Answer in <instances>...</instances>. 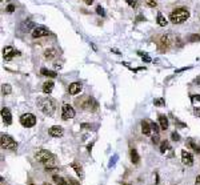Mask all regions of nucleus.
Returning <instances> with one entry per match:
<instances>
[{
	"label": "nucleus",
	"instance_id": "nucleus-1",
	"mask_svg": "<svg viewBox=\"0 0 200 185\" xmlns=\"http://www.w3.org/2000/svg\"><path fill=\"white\" fill-rule=\"evenodd\" d=\"M35 160L40 164H43V165H45V168L47 167H53L56 164L55 154H52L51 152H48V150H45V149L38 150V152L35 153Z\"/></svg>",
	"mask_w": 200,
	"mask_h": 185
},
{
	"label": "nucleus",
	"instance_id": "nucleus-2",
	"mask_svg": "<svg viewBox=\"0 0 200 185\" xmlns=\"http://www.w3.org/2000/svg\"><path fill=\"white\" fill-rule=\"evenodd\" d=\"M38 105L40 111L47 116H52L56 109V101L51 97H44V99L38 100Z\"/></svg>",
	"mask_w": 200,
	"mask_h": 185
},
{
	"label": "nucleus",
	"instance_id": "nucleus-3",
	"mask_svg": "<svg viewBox=\"0 0 200 185\" xmlns=\"http://www.w3.org/2000/svg\"><path fill=\"white\" fill-rule=\"evenodd\" d=\"M189 18V11L187 8H176L169 15V19L173 24H182Z\"/></svg>",
	"mask_w": 200,
	"mask_h": 185
},
{
	"label": "nucleus",
	"instance_id": "nucleus-4",
	"mask_svg": "<svg viewBox=\"0 0 200 185\" xmlns=\"http://www.w3.org/2000/svg\"><path fill=\"white\" fill-rule=\"evenodd\" d=\"M0 143H2V148L3 149H8V150H15L18 148V143L12 139V136L9 134L3 133L2 139H0Z\"/></svg>",
	"mask_w": 200,
	"mask_h": 185
},
{
	"label": "nucleus",
	"instance_id": "nucleus-5",
	"mask_svg": "<svg viewBox=\"0 0 200 185\" xmlns=\"http://www.w3.org/2000/svg\"><path fill=\"white\" fill-rule=\"evenodd\" d=\"M20 124L25 128H31L36 124V117L32 113H24L20 116Z\"/></svg>",
	"mask_w": 200,
	"mask_h": 185
},
{
	"label": "nucleus",
	"instance_id": "nucleus-6",
	"mask_svg": "<svg viewBox=\"0 0 200 185\" xmlns=\"http://www.w3.org/2000/svg\"><path fill=\"white\" fill-rule=\"evenodd\" d=\"M32 38L33 39H39V38H43V36H48L49 35V29L44 25H38L33 28V31L31 32Z\"/></svg>",
	"mask_w": 200,
	"mask_h": 185
},
{
	"label": "nucleus",
	"instance_id": "nucleus-7",
	"mask_svg": "<svg viewBox=\"0 0 200 185\" xmlns=\"http://www.w3.org/2000/svg\"><path fill=\"white\" fill-rule=\"evenodd\" d=\"M62 117L63 120H71L75 117V109L69 104H63L62 107Z\"/></svg>",
	"mask_w": 200,
	"mask_h": 185
},
{
	"label": "nucleus",
	"instance_id": "nucleus-8",
	"mask_svg": "<svg viewBox=\"0 0 200 185\" xmlns=\"http://www.w3.org/2000/svg\"><path fill=\"white\" fill-rule=\"evenodd\" d=\"M172 36L171 35H164L160 38V41H159V49L160 51H167V49L169 48V45H171L172 41Z\"/></svg>",
	"mask_w": 200,
	"mask_h": 185
},
{
	"label": "nucleus",
	"instance_id": "nucleus-9",
	"mask_svg": "<svg viewBox=\"0 0 200 185\" xmlns=\"http://www.w3.org/2000/svg\"><path fill=\"white\" fill-rule=\"evenodd\" d=\"M160 152H162V154H164L165 157H173V149L169 145L168 141H162V144H160Z\"/></svg>",
	"mask_w": 200,
	"mask_h": 185
},
{
	"label": "nucleus",
	"instance_id": "nucleus-10",
	"mask_svg": "<svg viewBox=\"0 0 200 185\" xmlns=\"http://www.w3.org/2000/svg\"><path fill=\"white\" fill-rule=\"evenodd\" d=\"M182 161L183 164L187 167H192L193 165V156L189 152H187L185 149L182 150Z\"/></svg>",
	"mask_w": 200,
	"mask_h": 185
},
{
	"label": "nucleus",
	"instance_id": "nucleus-11",
	"mask_svg": "<svg viewBox=\"0 0 200 185\" xmlns=\"http://www.w3.org/2000/svg\"><path fill=\"white\" fill-rule=\"evenodd\" d=\"M35 23L31 21V20H24V21H22V24H20V31L22 32H31L33 31V28H35Z\"/></svg>",
	"mask_w": 200,
	"mask_h": 185
},
{
	"label": "nucleus",
	"instance_id": "nucleus-12",
	"mask_svg": "<svg viewBox=\"0 0 200 185\" xmlns=\"http://www.w3.org/2000/svg\"><path fill=\"white\" fill-rule=\"evenodd\" d=\"M82 89H83V84L79 81H75V83L69 84L68 92H69V95H78V93L82 92Z\"/></svg>",
	"mask_w": 200,
	"mask_h": 185
},
{
	"label": "nucleus",
	"instance_id": "nucleus-13",
	"mask_svg": "<svg viewBox=\"0 0 200 185\" xmlns=\"http://www.w3.org/2000/svg\"><path fill=\"white\" fill-rule=\"evenodd\" d=\"M16 55H19V52L15 51L12 47H5V48L3 49V56H4L5 60H11L13 56H16Z\"/></svg>",
	"mask_w": 200,
	"mask_h": 185
},
{
	"label": "nucleus",
	"instance_id": "nucleus-14",
	"mask_svg": "<svg viewBox=\"0 0 200 185\" xmlns=\"http://www.w3.org/2000/svg\"><path fill=\"white\" fill-rule=\"evenodd\" d=\"M2 117H3V121H4L5 125H9L12 123V115L8 108H2Z\"/></svg>",
	"mask_w": 200,
	"mask_h": 185
},
{
	"label": "nucleus",
	"instance_id": "nucleus-15",
	"mask_svg": "<svg viewBox=\"0 0 200 185\" xmlns=\"http://www.w3.org/2000/svg\"><path fill=\"white\" fill-rule=\"evenodd\" d=\"M48 133H49V136H52V137H60V136H63V128L62 127H59V125H53L49 128V130H48Z\"/></svg>",
	"mask_w": 200,
	"mask_h": 185
},
{
	"label": "nucleus",
	"instance_id": "nucleus-16",
	"mask_svg": "<svg viewBox=\"0 0 200 185\" xmlns=\"http://www.w3.org/2000/svg\"><path fill=\"white\" fill-rule=\"evenodd\" d=\"M151 130H152V125L147 121V120H143L142 121V132L144 133L145 136H149V134H151Z\"/></svg>",
	"mask_w": 200,
	"mask_h": 185
},
{
	"label": "nucleus",
	"instance_id": "nucleus-17",
	"mask_svg": "<svg viewBox=\"0 0 200 185\" xmlns=\"http://www.w3.org/2000/svg\"><path fill=\"white\" fill-rule=\"evenodd\" d=\"M56 56H58V51H56L55 48H48L44 51V58L47 60H52V59H55Z\"/></svg>",
	"mask_w": 200,
	"mask_h": 185
},
{
	"label": "nucleus",
	"instance_id": "nucleus-18",
	"mask_svg": "<svg viewBox=\"0 0 200 185\" xmlns=\"http://www.w3.org/2000/svg\"><path fill=\"white\" fill-rule=\"evenodd\" d=\"M159 124H160V128L163 130H165L168 128V119H167L165 115H160L159 116Z\"/></svg>",
	"mask_w": 200,
	"mask_h": 185
},
{
	"label": "nucleus",
	"instance_id": "nucleus-19",
	"mask_svg": "<svg viewBox=\"0 0 200 185\" xmlns=\"http://www.w3.org/2000/svg\"><path fill=\"white\" fill-rule=\"evenodd\" d=\"M53 85H55V84H53L52 81H45L44 84H43V92L47 93V95H49V93L53 91Z\"/></svg>",
	"mask_w": 200,
	"mask_h": 185
},
{
	"label": "nucleus",
	"instance_id": "nucleus-20",
	"mask_svg": "<svg viewBox=\"0 0 200 185\" xmlns=\"http://www.w3.org/2000/svg\"><path fill=\"white\" fill-rule=\"evenodd\" d=\"M40 73H42L43 76H47V77H56V76H58V73H56L55 71L47 69V68H42V69H40Z\"/></svg>",
	"mask_w": 200,
	"mask_h": 185
},
{
	"label": "nucleus",
	"instance_id": "nucleus-21",
	"mask_svg": "<svg viewBox=\"0 0 200 185\" xmlns=\"http://www.w3.org/2000/svg\"><path fill=\"white\" fill-rule=\"evenodd\" d=\"M71 168H72V169H75L76 174H78L80 179H83V177H84V172H83V169H82V167H80V165H78L76 163H72L71 164Z\"/></svg>",
	"mask_w": 200,
	"mask_h": 185
},
{
	"label": "nucleus",
	"instance_id": "nucleus-22",
	"mask_svg": "<svg viewBox=\"0 0 200 185\" xmlns=\"http://www.w3.org/2000/svg\"><path fill=\"white\" fill-rule=\"evenodd\" d=\"M131 160H132V163L133 164H139V161H140V156H139V153H138V150L135 149V148H132L131 149Z\"/></svg>",
	"mask_w": 200,
	"mask_h": 185
},
{
	"label": "nucleus",
	"instance_id": "nucleus-23",
	"mask_svg": "<svg viewBox=\"0 0 200 185\" xmlns=\"http://www.w3.org/2000/svg\"><path fill=\"white\" fill-rule=\"evenodd\" d=\"M53 180L56 181V184H58V185H71L69 180H65V179L59 177V176H53Z\"/></svg>",
	"mask_w": 200,
	"mask_h": 185
},
{
	"label": "nucleus",
	"instance_id": "nucleus-24",
	"mask_svg": "<svg viewBox=\"0 0 200 185\" xmlns=\"http://www.w3.org/2000/svg\"><path fill=\"white\" fill-rule=\"evenodd\" d=\"M158 24L160 27H165L167 24H168V21H167V19L163 16V13L162 12H159L158 13Z\"/></svg>",
	"mask_w": 200,
	"mask_h": 185
},
{
	"label": "nucleus",
	"instance_id": "nucleus-25",
	"mask_svg": "<svg viewBox=\"0 0 200 185\" xmlns=\"http://www.w3.org/2000/svg\"><path fill=\"white\" fill-rule=\"evenodd\" d=\"M2 92H3V95H9V93L12 92L11 85H9V84H3V87H2Z\"/></svg>",
	"mask_w": 200,
	"mask_h": 185
},
{
	"label": "nucleus",
	"instance_id": "nucleus-26",
	"mask_svg": "<svg viewBox=\"0 0 200 185\" xmlns=\"http://www.w3.org/2000/svg\"><path fill=\"white\" fill-rule=\"evenodd\" d=\"M153 104H155V107H164L165 105V101H164V99H155L153 100Z\"/></svg>",
	"mask_w": 200,
	"mask_h": 185
},
{
	"label": "nucleus",
	"instance_id": "nucleus-27",
	"mask_svg": "<svg viewBox=\"0 0 200 185\" xmlns=\"http://www.w3.org/2000/svg\"><path fill=\"white\" fill-rule=\"evenodd\" d=\"M188 145L189 147H191L192 148V149L193 150H195V152H198V153H200V148H199V145H198V144H195V141H189V143H188Z\"/></svg>",
	"mask_w": 200,
	"mask_h": 185
},
{
	"label": "nucleus",
	"instance_id": "nucleus-28",
	"mask_svg": "<svg viewBox=\"0 0 200 185\" xmlns=\"http://www.w3.org/2000/svg\"><path fill=\"white\" fill-rule=\"evenodd\" d=\"M96 13H98V15H100V16H104V15H105V12H104V9H103L102 5H98V7H96Z\"/></svg>",
	"mask_w": 200,
	"mask_h": 185
},
{
	"label": "nucleus",
	"instance_id": "nucleus-29",
	"mask_svg": "<svg viewBox=\"0 0 200 185\" xmlns=\"http://www.w3.org/2000/svg\"><path fill=\"white\" fill-rule=\"evenodd\" d=\"M139 55H140V58H142L143 60H144V61H147V63H149V61H151V58H149L148 55H144V53H143V52H139Z\"/></svg>",
	"mask_w": 200,
	"mask_h": 185
},
{
	"label": "nucleus",
	"instance_id": "nucleus-30",
	"mask_svg": "<svg viewBox=\"0 0 200 185\" xmlns=\"http://www.w3.org/2000/svg\"><path fill=\"white\" fill-rule=\"evenodd\" d=\"M127 4H128L129 7H132V8H135L136 4H138V0H125Z\"/></svg>",
	"mask_w": 200,
	"mask_h": 185
},
{
	"label": "nucleus",
	"instance_id": "nucleus-31",
	"mask_svg": "<svg viewBox=\"0 0 200 185\" xmlns=\"http://www.w3.org/2000/svg\"><path fill=\"white\" fill-rule=\"evenodd\" d=\"M116 160H118V154H115V156H113V157H112V159H111V161H109V164H108V167H109V168H111V167H113V165H115V163H116Z\"/></svg>",
	"mask_w": 200,
	"mask_h": 185
},
{
	"label": "nucleus",
	"instance_id": "nucleus-32",
	"mask_svg": "<svg viewBox=\"0 0 200 185\" xmlns=\"http://www.w3.org/2000/svg\"><path fill=\"white\" fill-rule=\"evenodd\" d=\"M145 3H147V5L148 7H156V0H145Z\"/></svg>",
	"mask_w": 200,
	"mask_h": 185
},
{
	"label": "nucleus",
	"instance_id": "nucleus-33",
	"mask_svg": "<svg viewBox=\"0 0 200 185\" xmlns=\"http://www.w3.org/2000/svg\"><path fill=\"white\" fill-rule=\"evenodd\" d=\"M171 137H172V140H173V141H179V140H180L179 133H176V132H173V133L171 134Z\"/></svg>",
	"mask_w": 200,
	"mask_h": 185
},
{
	"label": "nucleus",
	"instance_id": "nucleus-34",
	"mask_svg": "<svg viewBox=\"0 0 200 185\" xmlns=\"http://www.w3.org/2000/svg\"><path fill=\"white\" fill-rule=\"evenodd\" d=\"M5 11H7V12H9V13H12L13 11H15V5H13V4H9L8 7H7Z\"/></svg>",
	"mask_w": 200,
	"mask_h": 185
},
{
	"label": "nucleus",
	"instance_id": "nucleus-35",
	"mask_svg": "<svg viewBox=\"0 0 200 185\" xmlns=\"http://www.w3.org/2000/svg\"><path fill=\"white\" fill-rule=\"evenodd\" d=\"M191 100H192L193 103H195V101H200V95H192L191 96Z\"/></svg>",
	"mask_w": 200,
	"mask_h": 185
},
{
	"label": "nucleus",
	"instance_id": "nucleus-36",
	"mask_svg": "<svg viewBox=\"0 0 200 185\" xmlns=\"http://www.w3.org/2000/svg\"><path fill=\"white\" fill-rule=\"evenodd\" d=\"M151 125H152V130H155V133H159V127H158V124L151 123Z\"/></svg>",
	"mask_w": 200,
	"mask_h": 185
},
{
	"label": "nucleus",
	"instance_id": "nucleus-37",
	"mask_svg": "<svg viewBox=\"0 0 200 185\" xmlns=\"http://www.w3.org/2000/svg\"><path fill=\"white\" fill-rule=\"evenodd\" d=\"M193 113H195V116L200 117V107H195V109H193Z\"/></svg>",
	"mask_w": 200,
	"mask_h": 185
},
{
	"label": "nucleus",
	"instance_id": "nucleus-38",
	"mask_svg": "<svg viewBox=\"0 0 200 185\" xmlns=\"http://www.w3.org/2000/svg\"><path fill=\"white\" fill-rule=\"evenodd\" d=\"M152 141H153L155 144H158V143H159V134H158V133L153 134V136H152Z\"/></svg>",
	"mask_w": 200,
	"mask_h": 185
},
{
	"label": "nucleus",
	"instance_id": "nucleus-39",
	"mask_svg": "<svg viewBox=\"0 0 200 185\" xmlns=\"http://www.w3.org/2000/svg\"><path fill=\"white\" fill-rule=\"evenodd\" d=\"M196 40H200V36L199 35H192L191 36V41H196Z\"/></svg>",
	"mask_w": 200,
	"mask_h": 185
},
{
	"label": "nucleus",
	"instance_id": "nucleus-40",
	"mask_svg": "<svg viewBox=\"0 0 200 185\" xmlns=\"http://www.w3.org/2000/svg\"><path fill=\"white\" fill-rule=\"evenodd\" d=\"M83 2H84L87 5H91V4H93V2H95V0H83Z\"/></svg>",
	"mask_w": 200,
	"mask_h": 185
},
{
	"label": "nucleus",
	"instance_id": "nucleus-41",
	"mask_svg": "<svg viewBox=\"0 0 200 185\" xmlns=\"http://www.w3.org/2000/svg\"><path fill=\"white\" fill-rule=\"evenodd\" d=\"M195 185H200V176L196 177V180H195Z\"/></svg>",
	"mask_w": 200,
	"mask_h": 185
},
{
	"label": "nucleus",
	"instance_id": "nucleus-42",
	"mask_svg": "<svg viewBox=\"0 0 200 185\" xmlns=\"http://www.w3.org/2000/svg\"><path fill=\"white\" fill-rule=\"evenodd\" d=\"M112 51H113V52H115V53H116V55H120V52L118 51V49H112Z\"/></svg>",
	"mask_w": 200,
	"mask_h": 185
},
{
	"label": "nucleus",
	"instance_id": "nucleus-43",
	"mask_svg": "<svg viewBox=\"0 0 200 185\" xmlns=\"http://www.w3.org/2000/svg\"><path fill=\"white\" fill-rule=\"evenodd\" d=\"M43 185H51V184H48V183H44V184H43Z\"/></svg>",
	"mask_w": 200,
	"mask_h": 185
},
{
	"label": "nucleus",
	"instance_id": "nucleus-44",
	"mask_svg": "<svg viewBox=\"0 0 200 185\" xmlns=\"http://www.w3.org/2000/svg\"><path fill=\"white\" fill-rule=\"evenodd\" d=\"M125 185H129V184H125Z\"/></svg>",
	"mask_w": 200,
	"mask_h": 185
},
{
	"label": "nucleus",
	"instance_id": "nucleus-45",
	"mask_svg": "<svg viewBox=\"0 0 200 185\" xmlns=\"http://www.w3.org/2000/svg\"><path fill=\"white\" fill-rule=\"evenodd\" d=\"M31 185H33V184H31Z\"/></svg>",
	"mask_w": 200,
	"mask_h": 185
}]
</instances>
